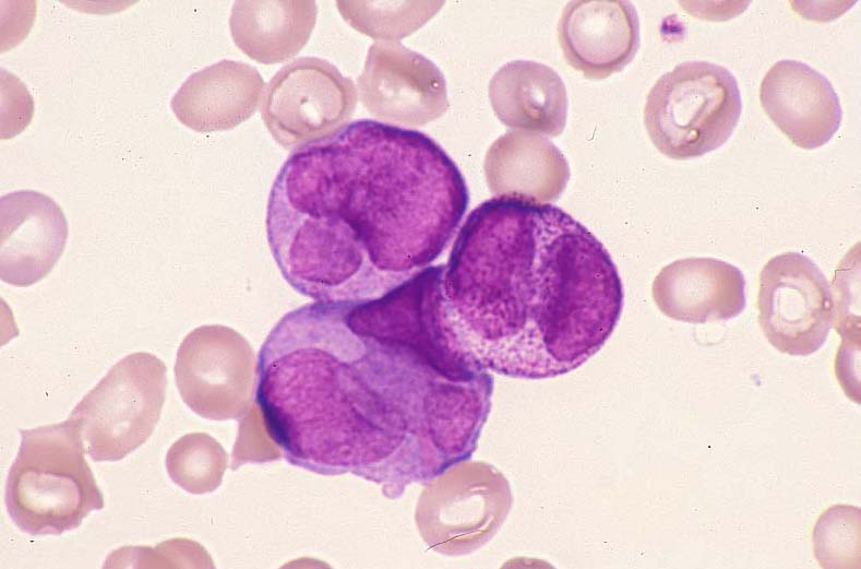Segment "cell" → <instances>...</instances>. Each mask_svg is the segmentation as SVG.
I'll use <instances>...</instances> for the list:
<instances>
[{
	"label": "cell",
	"mask_w": 861,
	"mask_h": 569,
	"mask_svg": "<svg viewBox=\"0 0 861 569\" xmlns=\"http://www.w3.org/2000/svg\"><path fill=\"white\" fill-rule=\"evenodd\" d=\"M766 115L797 146L813 150L839 129L842 110L828 79L811 66L791 59L774 63L760 86Z\"/></svg>",
	"instance_id": "12"
},
{
	"label": "cell",
	"mask_w": 861,
	"mask_h": 569,
	"mask_svg": "<svg viewBox=\"0 0 861 569\" xmlns=\"http://www.w3.org/2000/svg\"><path fill=\"white\" fill-rule=\"evenodd\" d=\"M355 106L351 80L330 62L306 57L271 80L262 117L274 139L290 149L331 134L347 121Z\"/></svg>",
	"instance_id": "8"
},
{
	"label": "cell",
	"mask_w": 861,
	"mask_h": 569,
	"mask_svg": "<svg viewBox=\"0 0 861 569\" xmlns=\"http://www.w3.org/2000/svg\"><path fill=\"white\" fill-rule=\"evenodd\" d=\"M1 281L26 287L44 278L62 254L68 224L48 195L19 190L1 197Z\"/></svg>",
	"instance_id": "11"
},
{
	"label": "cell",
	"mask_w": 861,
	"mask_h": 569,
	"mask_svg": "<svg viewBox=\"0 0 861 569\" xmlns=\"http://www.w3.org/2000/svg\"><path fill=\"white\" fill-rule=\"evenodd\" d=\"M21 443L7 477L5 507L14 524L31 535L75 530L103 494L85 460L77 429L68 419L20 430Z\"/></svg>",
	"instance_id": "4"
},
{
	"label": "cell",
	"mask_w": 861,
	"mask_h": 569,
	"mask_svg": "<svg viewBox=\"0 0 861 569\" xmlns=\"http://www.w3.org/2000/svg\"><path fill=\"white\" fill-rule=\"evenodd\" d=\"M223 448L204 432L180 437L169 448L166 469L171 481L193 495L213 491L225 471Z\"/></svg>",
	"instance_id": "17"
},
{
	"label": "cell",
	"mask_w": 861,
	"mask_h": 569,
	"mask_svg": "<svg viewBox=\"0 0 861 569\" xmlns=\"http://www.w3.org/2000/svg\"><path fill=\"white\" fill-rule=\"evenodd\" d=\"M451 345L518 379L569 374L614 331L623 287L605 246L562 209L504 194L475 208L442 277Z\"/></svg>",
	"instance_id": "3"
},
{
	"label": "cell",
	"mask_w": 861,
	"mask_h": 569,
	"mask_svg": "<svg viewBox=\"0 0 861 569\" xmlns=\"http://www.w3.org/2000/svg\"><path fill=\"white\" fill-rule=\"evenodd\" d=\"M442 274L429 265L376 299L314 301L278 320L258 354L254 400L289 464L396 499L474 453L493 377L449 344Z\"/></svg>",
	"instance_id": "1"
},
{
	"label": "cell",
	"mask_w": 861,
	"mask_h": 569,
	"mask_svg": "<svg viewBox=\"0 0 861 569\" xmlns=\"http://www.w3.org/2000/svg\"><path fill=\"white\" fill-rule=\"evenodd\" d=\"M744 286V276L733 264L715 258H686L661 269L653 283V298L673 320L717 322L743 311Z\"/></svg>",
	"instance_id": "14"
},
{
	"label": "cell",
	"mask_w": 861,
	"mask_h": 569,
	"mask_svg": "<svg viewBox=\"0 0 861 569\" xmlns=\"http://www.w3.org/2000/svg\"><path fill=\"white\" fill-rule=\"evenodd\" d=\"M244 342L231 329L203 325L181 342L175 379L184 404L198 415L225 419L238 414L247 378Z\"/></svg>",
	"instance_id": "9"
},
{
	"label": "cell",
	"mask_w": 861,
	"mask_h": 569,
	"mask_svg": "<svg viewBox=\"0 0 861 569\" xmlns=\"http://www.w3.org/2000/svg\"><path fill=\"white\" fill-rule=\"evenodd\" d=\"M558 36L572 68L605 79L627 66L638 49L637 12L630 1H572L562 12Z\"/></svg>",
	"instance_id": "13"
},
{
	"label": "cell",
	"mask_w": 861,
	"mask_h": 569,
	"mask_svg": "<svg viewBox=\"0 0 861 569\" xmlns=\"http://www.w3.org/2000/svg\"><path fill=\"white\" fill-rule=\"evenodd\" d=\"M362 104L371 114L406 125H422L447 108L445 81L423 56L397 43L370 47L359 78Z\"/></svg>",
	"instance_id": "10"
},
{
	"label": "cell",
	"mask_w": 861,
	"mask_h": 569,
	"mask_svg": "<svg viewBox=\"0 0 861 569\" xmlns=\"http://www.w3.org/2000/svg\"><path fill=\"white\" fill-rule=\"evenodd\" d=\"M166 387L164 361L150 353H133L115 364L67 419L93 461H120L153 434Z\"/></svg>",
	"instance_id": "6"
},
{
	"label": "cell",
	"mask_w": 861,
	"mask_h": 569,
	"mask_svg": "<svg viewBox=\"0 0 861 569\" xmlns=\"http://www.w3.org/2000/svg\"><path fill=\"white\" fill-rule=\"evenodd\" d=\"M492 108L505 126L548 135L560 134L566 121V91L555 71L533 61H512L491 79Z\"/></svg>",
	"instance_id": "16"
},
{
	"label": "cell",
	"mask_w": 861,
	"mask_h": 569,
	"mask_svg": "<svg viewBox=\"0 0 861 569\" xmlns=\"http://www.w3.org/2000/svg\"><path fill=\"white\" fill-rule=\"evenodd\" d=\"M468 202L463 174L433 139L360 119L287 157L268 194L266 237L297 293L361 303L429 266Z\"/></svg>",
	"instance_id": "2"
},
{
	"label": "cell",
	"mask_w": 861,
	"mask_h": 569,
	"mask_svg": "<svg viewBox=\"0 0 861 569\" xmlns=\"http://www.w3.org/2000/svg\"><path fill=\"white\" fill-rule=\"evenodd\" d=\"M741 109L737 79L727 68L685 61L662 74L650 88L644 125L661 154L690 159L724 145Z\"/></svg>",
	"instance_id": "5"
},
{
	"label": "cell",
	"mask_w": 861,
	"mask_h": 569,
	"mask_svg": "<svg viewBox=\"0 0 861 569\" xmlns=\"http://www.w3.org/2000/svg\"><path fill=\"white\" fill-rule=\"evenodd\" d=\"M262 86V78L251 66L222 60L192 73L170 107L181 123L196 132L227 130L254 112Z\"/></svg>",
	"instance_id": "15"
},
{
	"label": "cell",
	"mask_w": 861,
	"mask_h": 569,
	"mask_svg": "<svg viewBox=\"0 0 861 569\" xmlns=\"http://www.w3.org/2000/svg\"><path fill=\"white\" fill-rule=\"evenodd\" d=\"M265 3L267 13L262 1H236L229 20L235 44L256 61L261 60L267 39H273L274 45L276 42V46L279 45V39L286 42L298 37L303 40L304 34L294 29L310 32L312 28V25L292 23L299 16L282 13L284 5L280 13L275 14V5H271L272 2Z\"/></svg>",
	"instance_id": "18"
},
{
	"label": "cell",
	"mask_w": 861,
	"mask_h": 569,
	"mask_svg": "<svg viewBox=\"0 0 861 569\" xmlns=\"http://www.w3.org/2000/svg\"><path fill=\"white\" fill-rule=\"evenodd\" d=\"M758 322L768 342L791 356H808L826 341L834 301L829 283L806 256L788 251L760 274Z\"/></svg>",
	"instance_id": "7"
}]
</instances>
